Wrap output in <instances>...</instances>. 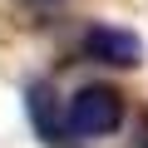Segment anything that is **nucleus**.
Segmentation results:
<instances>
[{"label":"nucleus","instance_id":"7ed1b4c3","mask_svg":"<svg viewBox=\"0 0 148 148\" xmlns=\"http://www.w3.org/2000/svg\"><path fill=\"white\" fill-rule=\"evenodd\" d=\"M30 123H35V133H40L49 148H69V143H74L69 128H64V109H59V99L49 94V84H35V89H30Z\"/></svg>","mask_w":148,"mask_h":148},{"label":"nucleus","instance_id":"f03ea898","mask_svg":"<svg viewBox=\"0 0 148 148\" xmlns=\"http://www.w3.org/2000/svg\"><path fill=\"white\" fill-rule=\"evenodd\" d=\"M84 54L109 69H138L143 64V40L119 25H89L84 30Z\"/></svg>","mask_w":148,"mask_h":148},{"label":"nucleus","instance_id":"f257e3e1","mask_svg":"<svg viewBox=\"0 0 148 148\" xmlns=\"http://www.w3.org/2000/svg\"><path fill=\"white\" fill-rule=\"evenodd\" d=\"M123 123V94L109 84H84L64 104V128L69 138H109Z\"/></svg>","mask_w":148,"mask_h":148}]
</instances>
